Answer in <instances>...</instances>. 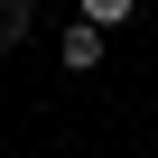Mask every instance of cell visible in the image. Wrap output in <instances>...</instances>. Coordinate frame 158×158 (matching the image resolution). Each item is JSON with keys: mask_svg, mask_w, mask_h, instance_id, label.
<instances>
[{"mask_svg": "<svg viewBox=\"0 0 158 158\" xmlns=\"http://www.w3.org/2000/svg\"><path fill=\"white\" fill-rule=\"evenodd\" d=\"M74 10H84L93 28H121V19H130V0H74Z\"/></svg>", "mask_w": 158, "mask_h": 158, "instance_id": "3", "label": "cell"}, {"mask_svg": "<svg viewBox=\"0 0 158 158\" xmlns=\"http://www.w3.org/2000/svg\"><path fill=\"white\" fill-rule=\"evenodd\" d=\"M56 56H65V74H93V65H102V28H93V19H74V28L56 37Z\"/></svg>", "mask_w": 158, "mask_h": 158, "instance_id": "1", "label": "cell"}, {"mask_svg": "<svg viewBox=\"0 0 158 158\" xmlns=\"http://www.w3.org/2000/svg\"><path fill=\"white\" fill-rule=\"evenodd\" d=\"M28 28H37V10H28V0H0V56H10Z\"/></svg>", "mask_w": 158, "mask_h": 158, "instance_id": "2", "label": "cell"}]
</instances>
